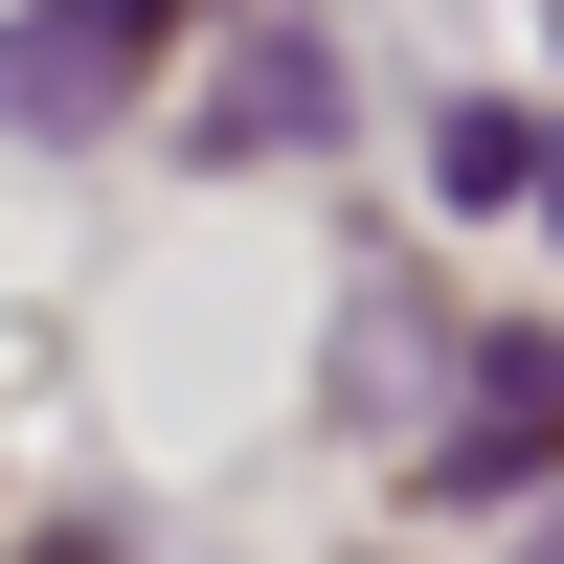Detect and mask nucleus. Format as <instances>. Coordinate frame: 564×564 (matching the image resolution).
Here are the masks:
<instances>
[{
	"label": "nucleus",
	"mask_w": 564,
	"mask_h": 564,
	"mask_svg": "<svg viewBox=\"0 0 564 564\" xmlns=\"http://www.w3.org/2000/svg\"><path fill=\"white\" fill-rule=\"evenodd\" d=\"M135 90V0H45V23H0V135H90Z\"/></svg>",
	"instance_id": "f257e3e1"
},
{
	"label": "nucleus",
	"mask_w": 564,
	"mask_h": 564,
	"mask_svg": "<svg viewBox=\"0 0 564 564\" xmlns=\"http://www.w3.org/2000/svg\"><path fill=\"white\" fill-rule=\"evenodd\" d=\"M542 430H564V361H542V339H497V361H475V406L430 430V475H452V497H520V475H542Z\"/></svg>",
	"instance_id": "f03ea898"
},
{
	"label": "nucleus",
	"mask_w": 564,
	"mask_h": 564,
	"mask_svg": "<svg viewBox=\"0 0 564 564\" xmlns=\"http://www.w3.org/2000/svg\"><path fill=\"white\" fill-rule=\"evenodd\" d=\"M271 135H339V45H249L204 90V159H271Z\"/></svg>",
	"instance_id": "7ed1b4c3"
},
{
	"label": "nucleus",
	"mask_w": 564,
	"mask_h": 564,
	"mask_svg": "<svg viewBox=\"0 0 564 564\" xmlns=\"http://www.w3.org/2000/svg\"><path fill=\"white\" fill-rule=\"evenodd\" d=\"M430 159H452V204H497V181H564V135H520V113H452Z\"/></svg>",
	"instance_id": "20e7f679"
},
{
	"label": "nucleus",
	"mask_w": 564,
	"mask_h": 564,
	"mask_svg": "<svg viewBox=\"0 0 564 564\" xmlns=\"http://www.w3.org/2000/svg\"><path fill=\"white\" fill-rule=\"evenodd\" d=\"M542 564H564V520H542Z\"/></svg>",
	"instance_id": "39448f33"
}]
</instances>
